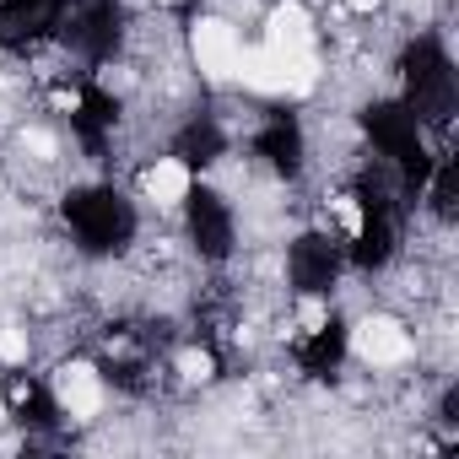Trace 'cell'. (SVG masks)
<instances>
[{
    "label": "cell",
    "instance_id": "cell-3",
    "mask_svg": "<svg viewBox=\"0 0 459 459\" xmlns=\"http://www.w3.org/2000/svg\"><path fill=\"white\" fill-rule=\"evenodd\" d=\"M351 351H357L362 362H373V368H394V362L411 357V335H405L394 319H362V325L351 330Z\"/></svg>",
    "mask_w": 459,
    "mask_h": 459
},
{
    "label": "cell",
    "instance_id": "cell-12",
    "mask_svg": "<svg viewBox=\"0 0 459 459\" xmlns=\"http://www.w3.org/2000/svg\"><path fill=\"white\" fill-rule=\"evenodd\" d=\"M346 6H351V12H378L384 0H346Z\"/></svg>",
    "mask_w": 459,
    "mask_h": 459
},
{
    "label": "cell",
    "instance_id": "cell-1",
    "mask_svg": "<svg viewBox=\"0 0 459 459\" xmlns=\"http://www.w3.org/2000/svg\"><path fill=\"white\" fill-rule=\"evenodd\" d=\"M233 76L260 87V92H308L319 82V65L308 49H271L265 44V49H244Z\"/></svg>",
    "mask_w": 459,
    "mask_h": 459
},
{
    "label": "cell",
    "instance_id": "cell-7",
    "mask_svg": "<svg viewBox=\"0 0 459 459\" xmlns=\"http://www.w3.org/2000/svg\"><path fill=\"white\" fill-rule=\"evenodd\" d=\"M211 368H216V362H211L205 351H184V357H178V373H184L189 384H205V378H211Z\"/></svg>",
    "mask_w": 459,
    "mask_h": 459
},
{
    "label": "cell",
    "instance_id": "cell-11",
    "mask_svg": "<svg viewBox=\"0 0 459 459\" xmlns=\"http://www.w3.org/2000/svg\"><path fill=\"white\" fill-rule=\"evenodd\" d=\"M22 146H33L39 157H55V135H49V130H28V135H22Z\"/></svg>",
    "mask_w": 459,
    "mask_h": 459
},
{
    "label": "cell",
    "instance_id": "cell-8",
    "mask_svg": "<svg viewBox=\"0 0 459 459\" xmlns=\"http://www.w3.org/2000/svg\"><path fill=\"white\" fill-rule=\"evenodd\" d=\"M22 357H28V335L6 325V330H0V362H22Z\"/></svg>",
    "mask_w": 459,
    "mask_h": 459
},
{
    "label": "cell",
    "instance_id": "cell-5",
    "mask_svg": "<svg viewBox=\"0 0 459 459\" xmlns=\"http://www.w3.org/2000/svg\"><path fill=\"white\" fill-rule=\"evenodd\" d=\"M141 189H146V200H157V205H178V200L189 195V168L173 162V157H162V162H152V168L141 173Z\"/></svg>",
    "mask_w": 459,
    "mask_h": 459
},
{
    "label": "cell",
    "instance_id": "cell-6",
    "mask_svg": "<svg viewBox=\"0 0 459 459\" xmlns=\"http://www.w3.org/2000/svg\"><path fill=\"white\" fill-rule=\"evenodd\" d=\"M265 44L271 49H308V12L303 6H276L265 22Z\"/></svg>",
    "mask_w": 459,
    "mask_h": 459
},
{
    "label": "cell",
    "instance_id": "cell-13",
    "mask_svg": "<svg viewBox=\"0 0 459 459\" xmlns=\"http://www.w3.org/2000/svg\"><path fill=\"white\" fill-rule=\"evenodd\" d=\"M0 421H6V400H0Z\"/></svg>",
    "mask_w": 459,
    "mask_h": 459
},
{
    "label": "cell",
    "instance_id": "cell-4",
    "mask_svg": "<svg viewBox=\"0 0 459 459\" xmlns=\"http://www.w3.org/2000/svg\"><path fill=\"white\" fill-rule=\"evenodd\" d=\"M55 400L65 405V416L87 421V416L103 411V384H98V373H92L87 362H65V368L55 373Z\"/></svg>",
    "mask_w": 459,
    "mask_h": 459
},
{
    "label": "cell",
    "instance_id": "cell-9",
    "mask_svg": "<svg viewBox=\"0 0 459 459\" xmlns=\"http://www.w3.org/2000/svg\"><path fill=\"white\" fill-rule=\"evenodd\" d=\"M330 205H335V216H341V227H346V233L357 238V233H362V205H357L351 195H341V200H330Z\"/></svg>",
    "mask_w": 459,
    "mask_h": 459
},
{
    "label": "cell",
    "instance_id": "cell-10",
    "mask_svg": "<svg viewBox=\"0 0 459 459\" xmlns=\"http://www.w3.org/2000/svg\"><path fill=\"white\" fill-rule=\"evenodd\" d=\"M298 319H303V330H319V325H325V303H319V298H303Z\"/></svg>",
    "mask_w": 459,
    "mask_h": 459
},
{
    "label": "cell",
    "instance_id": "cell-2",
    "mask_svg": "<svg viewBox=\"0 0 459 459\" xmlns=\"http://www.w3.org/2000/svg\"><path fill=\"white\" fill-rule=\"evenodd\" d=\"M189 49H195V65L211 76V82H227L238 71V55H244V44H238V33L227 28L221 17H205L195 33H189Z\"/></svg>",
    "mask_w": 459,
    "mask_h": 459
}]
</instances>
